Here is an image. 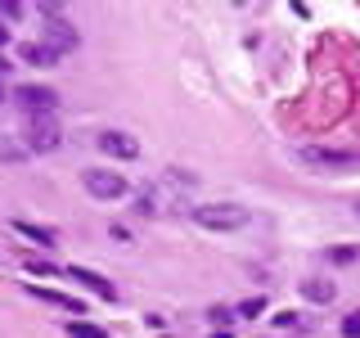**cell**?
<instances>
[{"mask_svg": "<svg viewBox=\"0 0 360 338\" xmlns=\"http://www.w3.org/2000/svg\"><path fill=\"white\" fill-rule=\"evenodd\" d=\"M68 334L72 338H108V330H99V325H90V320H68Z\"/></svg>", "mask_w": 360, "mask_h": 338, "instance_id": "4fadbf2b", "label": "cell"}, {"mask_svg": "<svg viewBox=\"0 0 360 338\" xmlns=\"http://www.w3.org/2000/svg\"><path fill=\"white\" fill-rule=\"evenodd\" d=\"M41 18H50V50H77V32L68 27V23L59 18V9L54 5H41Z\"/></svg>", "mask_w": 360, "mask_h": 338, "instance_id": "8992f818", "label": "cell"}, {"mask_svg": "<svg viewBox=\"0 0 360 338\" xmlns=\"http://www.w3.org/2000/svg\"><path fill=\"white\" fill-rule=\"evenodd\" d=\"M0 99H5V86H0Z\"/></svg>", "mask_w": 360, "mask_h": 338, "instance_id": "603a6c76", "label": "cell"}, {"mask_svg": "<svg viewBox=\"0 0 360 338\" xmlns=\"http://www.w3.org/2000/svg\"><path fill=\"white\" fill-rule=\"evenodd\" d=\"M302 298L315 302V307H329V302H333V284H324V280H302Z\"/></svg>", "mask_w": 360, "mask_h": 338, "instance_id": "30bf717a", "label": "cell"}, {"mask_svg": "<svg viewBox=\"0 0 360 338\" xmlns=\"http://www.w3.org/2000/svg\"><path fill=\"white\" fill-rule=\"evenodd\" d=\"M22 140H27L32 154L59 149V122H54V118H27V127H22Z\"/></svg>", "mask_w": 360, "mask_h": 338, "instance_id": "277c9868", "label": "cell"}, {"mask_svg": "<svg viewBox=\"0 0 360 338\" xmlns=\"http://www.w3.org/2000/svg\"><path fill=\"white\" fill-rule=\"evenodd\" d=\"M14 104L27 113V118H54V108H59V95H54L50 86H37V82H22L14 90Z\"/></svg>", "mask_w": 360, "mask_h": 338, "instance_id": "3957f363", "label": "cell"}, {"mask_svg": "<svg viewBox=\"0 0 360 338\" xmlns=\"http://www.w3.org/2000/svg\"><path fill=\"white\" fill-rule=\"evenodd\" d=\"M95 144H99L108 158H122V163H135V158H140V140H135V135H127V131H104Z\"/></svg>", "mask_w": 360, "mask_h": 338, "instance_id": "5b68a950", "label": "cell"}, {"mask_svg": "<svg viewBox=\"0 0 360 338\" xmlns=\"http://www.w3.org/2000/svg\"><path fill=\"white\" fill-rule=\"evenodd\" d=\"M32 289V298H41V302H54V307H63V311H72V315H82V302H72V298H63V293H54V289H41V284H27Z\"/></svg>", "mask_w": 360, "mask_h": 338, "instance_id": "8fae6325", "label": "cell"}, {"mask_svg": "<svg viewBox=\"0 0 360 338\" xmlns=\"http://www.w3.org/2000/svg\"><path fill=\"white\" fill-rule=\"evenodd\" d=\"M212 338H230V330H217V334H212Z\"/></svg>", "mask_w": 360, "mask_h": 338, "instance_id": "7402d4cb", "label": "cell"}, {"mask_svg": "<svg viewBox=\"0 0 360 338\" xmlns=\"http://www.w3.org/2000/svg\"><path fill=\"white\" fill-rule=\"evenodd\" d=\"M0 73H5V59H0Z\"/></svg>", "mask_w": 360, "mask_h": 338, "instance_id": "cb8c5ba5", "label": "cell"}, {"mask_svg": "<svg viewBox=\"0 0 360 338\" xmlns=\"http://www.w3.org/2000/svg\"><path fill=\"white\" fill-rule=\"evenodd\" d=\"M302 158H307V163H315V167H352L356 163V154H338V149H302Z\"/></svg>", "mask_w": 360, "mask_h": 338, "instance_id": "ba28073f", "label": "cell"}, {"mask_svg": "<svg viewBox=\"0 0 360 338\" xmlns=\"http://www.w3.org/2000/svg\"><path fill=\"white\" fill-rule=\"evenodd\" d=\"M22 14H27L22 5H14V0H0V18H22Z\"/></svg>", "mask_w": 360, "mask_h": 338, "instance_id": "d6986e66", "label": "cell"}, {"mask_svg": "<svg viewBox=\"0 0 360 338\" xmlns=\"http://www.w3.org/2000/svg\"><path fill=\"white\" fill-rule=\"evenodd\" d=\"M82 185H86V194H90V199H99V203H117V199H127V176L104 172V167H86V172H82Z\"/></svg>", "mask_w": 360, "mask_h": 338, "instance_id": "7a4b0ae2", "label": "cell"}, {"mask_svg": "<svg viewBox=\"0 0 360 338\" xmlns=\"http://www.w3.org/2000/svg\"><path fill=\"white\" fill-rule=\"evenodd\" d=\"M14 230L22 234V239L41 244V248H50V244H54V234H50V230H41V225H32V221H14Z\"/></svg>", "mask_w": 360, "mask_h": 338, "instance_id": "7c38bea8", "label": "cell"}, {"mask_svg": "<svg viewBox=\"0 0 360 338\" xmlns=\"http://www.w3.org/2000/svg\"><path fill=\"white\" fill-rule=\"evenodd\" d=\"M5 45H9V32H5V27H0V50H5Z\"/></svg>", "mask_w": 360, "mask_h": 338, "instance_id": "44dd1931", "label": "cell"}, {"mask_svg": "<svg viewBox=\"0 0 360 338\" xmlns=\"http://www.w3.org/2000/svg\"><path fill=\"white\" fill-rule=\"evenodd\" d=\"M329 257H333V262H338V266H352V262H356V257H360V253H356V248H352V244H338V248H333V253H329Z\"/></svg>", "mask_w": 360, "mask_h": 338, "instance_id": "5bb4252c", "label": "cell"}, {"mask_svg": "<svg viewBox=\"0 0 360 338\" xmlns=\"http://www.w3.org/2000/svg\"><path fill=\"white\" fill-rule=\"evenodd\" d=\"M212 320H217V330H230V325H234V311L230 307H212Z\"/></svg>", "mask_w": 360, "mask_h": 338, "instance_id": "ac0fdd59", "label": "cell"}, {"mask_svg": "<svg viewBox=\"0 0 360 338\" xmlns=\"http://www.w3.org/2000/svg\"><path fill=\"white\" fill-rule=\"evenodd\" d=\"M266 311V298H248V302H239V315L243 320H252V315H262Z\"/></svg>", "mask_w": 360, "mask_h": 338, "instance_id": "9a60e30c", "label": "cell"}, {"mask_svg": "<svg viewBox=\"0 0 360 338\" xmlns=\"http://www.w3.org/2000/svg\"><path fill=\"white\" fill-rule=\"evenodd\" d=\"M275 330H302V315H292V311H279V315H275Z\"/></svg>", "mask_w": 360, "mask_h": 338, "instance_id": "2e32d148", "label": "cell"}, {"mask_svg": "<svg viewBox=\"0 0 360 338\" xmlns=\"http://www.w3.org/2000/svg\"><path fill=\"white\" fill-rule=\"evenodd\" d=\"M63 275L72 280V284H86L90 293H95V298H108V302L117 298V289H112L104 275H95V270H86V266H63Z\"/></svg>", "mask_w": 360, "mask_h": 338, "instance_id": "52a82bcc", "label": "cell"}, {"mask_svg": "<svg viewBox=\"0 0 360 338\" xmlns=\"http://www.w3.org/2000/svg\"><path fill=\"white\" fill-rule=\"evenodd\" d=\"M27 270H37V275H54L59 266H50V262H37V257H32V262H27Z\"/></svg>", "mask_w": 360, "mask_h": 338, "instance_id": "ffe728a7", "label": "cell"}, {"mask_svg": "<svg viewBox=\"0 0 360 338\" xmlns=\"http://www.w3.org/2000/svg\"><path fill=\"white\" fill-rule=\"evenodd\" d=\"M342 338H360V311L342 315Z\"/></svg>", "mask_w": 360, "mask_h": 338, "instance_id": "e0dca14e", "label": "cell"}, {"mask_svg": "<svg viewBox=\"0 0 360 338\" xmlns=\"http://www.w3.org/2000/svg\"><path fill=\"white\" fill-rule=\"evenodd\" d=\"M194 221L202 230H239V225H248V208H239V203H207V208H194Z\"/></svg>", "mask_w": 360, "mask_h": 338, "instance_id": "6da1fadb", "label": "cell"}, {"mask_svg": "<svg viewBox=\"0 0 360 338\" xmlns=\"http://www.w3.org/2000/svg\"><path fill=\"white\" fill-rule=\"evenodd\" d=\"M22 63H59V50H50V45H45V41H27V45H22Z\"/></svg>", "mask_w": 360, "mask_h": 338, "instance_id": "9c48e42d", "label": "cell"}]
</instances>
